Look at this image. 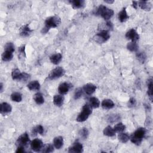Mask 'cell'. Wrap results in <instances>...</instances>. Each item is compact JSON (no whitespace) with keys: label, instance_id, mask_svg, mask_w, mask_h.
I'll return each instance as SVG.
<instances>
[{"label":"cell","instance_id":"cell-1","mask_svg":"<svg viewBox=\"0 0 153 153\" xmlns=\"http://www.w3.org/2000/svg\"><path fill=\"white\" fill-rule=\"evenodd\" d=\"M145 135L146 129L143 127H140L132 135L131 137H130V139L133 144L136 145H140Z\"/></svg>","mask_w":153,"mask_h":153},{"label":"cell","instance_id":"cell-2","mask_svg":"<svg viewBox=\"0 0 153 153\" xmlns=\"http://www.w3.org/2000/svg\"><path fill=\"white\" fill-rule=\"evenodd\" d=\"M96 15L101 16L106 20H108L113 16L114 11L104 5H100L97 9Z\"/></svg>","mask_w":153,"mask_h":153},{"label":"cell","instance_id":"cell-3","mask_svg":"<svg viewBox=\"0 0 153 153\" xmlns=\"http://www.w3.org/2000/svg\"><path fill=\"white\" fill-rule=\"evenodd\" d=\"M91 113H92V107L89 104H86L83 107L82 110L77 116L76 120L78 122H84L87 120Z\"/></svg>","mask_w":153,"mask_h":153},{"label":"cell","instance_id":"cell-4","mask_svg":"<svg viewBox=\"0 0 153 153\" xmlns=\"http://www.w3.org/2000/svg\"><path fill=\"white\" fill-rule=\"evenodd\" d=\"M61 23L60 18L57 16H51L46 19L45 21V27L50 29L51 28H57Z\"/></svg>","mask_w":153,"mask_h":153},{"label":"cell","instance_id":"cell-5","mask_svg":"<svg viewBox=\"0 0 153 153\" xmlns=\"http://www.w3.org/2000/svg\"><path fill=\"white\" fill-rule=\"evenodd\" d=\"M12 77L14 80L26 81L30 78V75L26 73H21L19 69H15L12 71Z\"/></svg>","mask_w":153,"mask_h":153},{"label":"cell","instance_id":"cell-6","mask_svg":"<svg viewBox=\"0 0 153 153\" xmlns=\"http://www.w3.org/2000/svg\"><path fill=\"white\" fill-rule=\"evenodd\" d=\"M110 34L107 30H100V32L93 37V40L98 43L102 44L109 39Z\"/></svg>","mask_w":153,"mask_h":153},{"label":"cell","instance_id":"cell-7","mask_svg":"<svg viewBox=\"0 0 153 153\" xmlns=\"http://www.w3.org/2000/svg\"><path fill=\"white\" fill-rule=\"evenodd\" d=\"M65 73V69L62 67L59 66L55 68L54 69L51 71L48 76V78L50 80H56L64 76Z\"/></svg>","mask_w":153,"mask_h":153},{"label":"cell","instance_id":"cell-8","mask_svg":"<svg viewBox=\"0 0 153 153\" xmlns=\"http://www.w3.org/2000/svg\"><path fill=\"white\" fill-rule=\"evenodd\" d=\"M29 141H30L29 136L26 132H25V133L23 134L22 135H21L18 138L16 144L17 147H25L26 145L28 144Z\"/></svg>","mask_w":153,"mask_h":153},{"label":"cell","instance_id":"cell-9","mask_svg":"<svg viewBox=\"0 0 153 153\" xmlns=\"http://www.w3.org/2000/svg\"><path fill=\"white\" fill-rule=\"evenodd\" d=\"M43 145H44L42 141L40 140L39 139H35L30 143V147H31V149L35 152L41 151Z\"/></svg>","mask_w":153,"mask_h":153},{"label":"cell","instance_id":"cell-10","mask_svg":"<svg viewBox=\"0 0 153 153\" xmlns=\"http://www.w3.org/2000/svg\"><path fill=\"white\" fill-rule=\"evenodd\" d=\"M127 39L131 40L133 42H136L139 39V35L136 30L134 29H131L126 34Z\"/></svg>","mask_w":153,"mask_h":153},{"label":"cell","instance_id":"cell-11","mask_svg":"<svg viewBox=\"0 0 153 153\" xmlns=\"http://www.w3.org/2000/svg\"><path fill=\"white\" fill-rule=\"evenodd\" d=\"M33 30L30 28L29 25L26 24L23 25L19 29V34L22 37H28L31 34Z\"/></svg>","mask_w":153,"mask_h":153},{"label":"cell","instance_id":"cell-12","mask_svg":"<svg viewBox=\"0 0 153 153\" xmlns=\"http://www.w3.org/2000/svg\"><path fill=\"white\" fill-rule=\"evenodd\" d=\"M71 87V84L68 83H61L58 87V91L60 95H65L66 94L70 88Z\"/></svg>","mask_w":153,"mask_h":153},{"label":"cell","instance_id":"cell-13","mask_svg":"<svg viewBox=\"0 0 153 153\" xmlns=\"http://www.w3.org/2000/svg\"><path fill=\"white\" fill-rule=\"evenodd\" d=\"M68 152L81 153L83 152V146L81 143H80V142H75L72 147L69 148Z\"/></svg>","mask_w":153,"mask_h":153},{"label":"cell","instance_id":"cell-14","mask_svg":"<svg viewBox=\"0 0 153 153\" xmlns=\"http://www.w3.org/2000/svg\"><path fill=\"white\" fill-rule=\"evenodd\" d=\"M83 90L88 95H92L96 90V86L92 83H87L83 86Z\"/></svg>","mask_w":153,"mask_h":153},{"label":"cell","instance_id":"cell-15","mask_svg":"<svg viewBox=\"0 0 153 153\" xmlns=\"http://www.w3.org/2000/svg\"><path fill=\"white\" fill-rule=\"evenodd\" d=\"M12 110V108L10 104L7 102H3L0 105V112L1 114L3 115L8 114L10 113H11Z\"/></svg>","mask_w":153,"mask_h":153},{"label":"cell","instance_id":"cell-16","mask_svg":"<svg viewBox=\"0 0 153 153\" xmlns=\"http://www.w3.org/2000/svg\"><path fill=\"white\" fill-rule=\"evenodd\" d=\"M101 106L104 109H110L113 108L115 106L114 102L109 99H104L101 103Z\"/></svg>","mask_w":153,"mask_h":153},{"label":"cell","instance_id":"cell-17","mask_svg":"<svg viewBox=\"0 0 153 153\" xmlns=\"http://www.w3.org/2000/svg\"><path fill=\"white\" fill-rule=\"evenodd\" d=\"M62 59V56L60 53H59L53 54L50 57V62L55 65L59 64L61 62Z\"/></svg>","mask_w":153,"mask_h":153},{"label":"cell","instance_id":"cell-18","mask_svg":"<svg viewBox=\"0 0 153 153\" xmlns=\"http://www.w3.org/2000/svg\"><path fill=\"white\" fill-rule=\"evenodd\" d=\"M138 6L146 12H149L152 8V4L147 1H140L138 2Z\"/></svg>","mask_w":153,"mask_h":153},{"label":"cell","instance_id":"cell-19","mask_svg":"<svg viewBox=\"0 0 153 153\" xmlns=\"http://www.w3.org/2000/svg\"><path fill=\"white\" fill-rule=\"evenodd\" d=\"M64 138L62 136H57L54 138L53 140V145L55 148L59 150L64 145Z\"/></svg>","mask_w":153,"mask_h":153},{"label":"cell","instance_id":"cell-20","mask_svg":"<svg viewBox=\"0 0 153 153\" xmlns=\"http://www.w3.org/2000/svg\"><path fill=\"white\" fill-rule=\"evenodd\" d=\"M64 97L62 95H56L53 97V104L57 107H61L64 104Z\"/></svg>","mask_w":153,"mask_h":153},{"label":"cell","instance_id":"cell-21","mask_svg":"<svg viewBox=\"0 0 153 153\" xmlns=\"http://www.w3.org/2000/svg\"><path fill=\"white\" fill-rule=\"evenodd\" d=\"M27 87L29 89V90H33V91L36 90V91H37V90H39L40 89L41 85L38 81L35 80V81H30V83H29L27 85Z\"/></svg>","mask_w":153,"mask_h":153},{"label":"cell","instance_id":"cell-22","mask_svg":"<svg viewBox=\"0 0 153 153\" xmlns=\"http://www.w3.org/2000/svg\"><path fill=\"white\" fill-rule=\"evenodd\" d=\"M118 20L121 22H125L129 18V16L127 15L126 8H123V10L118 15Z\"/></svg>","mask_w":153,"mask_h":153},{"label":"cell","instance_id":"cell-23","mask_svg":"<svg viewBox=\"0 0 153 153\" xmlns=\"http://www.w3.org/2000/svg\"><path fill=\"white\" fill-rule=\"evenodd\" d=\"M69 3L74 8L76 9L82 8L85 4L84 0H72V1H69Z\"/></svg>","mask_w":153,"mask_h":153},{"label":"cell","instance_id":"cell-24","mask_svg":"<svg viewBox=\"0 0 153 153\" xmlns=\"http://www.w3.org/2000/svg\"><path fill=\"white\" fill-rule=\"evenodd\" d=\"M103 133L105 136H107L108 137H113L116 135V132L114 130V128H113L110 126H108L104 129L103 131Z\"/></svg>","mask_w":153,"mask_h":153},{"label":"cell","instance_id":"cell-25","mask_svg":"<svg viewBox=\"0 0 153 153\" xmlns=\"http://www.w3.org/2000/svg\"><path fill=\"white\" fill-rule=\"evenodd\" d=\"M147 86H148V95L151 100L152 101V95H153V83L152 79H148L147 81Z\"/></svg>","mask_w":153,"mask_h":153},{"label":"cell","instance_id":"cell-26","mask_svg":"<svg viewBox=\"0 0 153 153\" xmlns=\"http://www.w3.org/2000/svg\"><path fill=\"white\" fill-rule=\"evenodd\" d=\"M89 104L92 108H98L100 107V101L96 97H91L89 99Z\"/></svg>","mask_w":153,"mask_h":153},{"label":"cell","instance_id":"cell-27","mask_svg":"<svg viewBox=\"0 0 153 153\" xmlns=\"http://www.w3.org/2000/svg\"><path fill=\"white\" fill-rule=\"evenodd\" d=\"M34 100L38 105H42L44 103V98L41 93H37L34 96Z\"/></svg>","mask_w":153,"mask_h":153},{"label":"cell","instance_id":"cell-28","mask_svg":"<svg viewBox=\"0 0 153 153\" xmlns=\"http://www.w3.org/2000/svg\"><path fill=\"white\" fill-rule=\"evenodd\" d=\"M13 57V53L7 52V51H4L2 55V60L4 62H9V61L12 60Z\"/></svg>","mask_w":153,"mask_h":153},{"label":"cell","instance_id":"cell-29","mask_svg":"<svg viewBox=\"0 0 153 153\" xmlns=\"http://www.w3.org/2000/svg\"><path fill=\"white\" fill-rule=\"evenodd\" d=\"M120 116L119 114H111L107 117V121L109 123H114L120 120Z\"/></svg>","mask_w":153,"mask_h":153},{"label":"cell","instance_id":"cell-30","mask_svg":"<svg viewBox=\"0 0 153 153\" xmlns=\"http://www.w3.org/2000/svg\"><path fill=\"white\" fill-rule=\"evenodd\" d=\"M11 99L15 102H20L22 100V95L19 92H14L11 95Z\"/></svg>","mask_w":153,"mask_h":153},{"label":"cell","instance_id":"cell-31","mask_svg":"<svg viewBox=\"0 0 153 153\" xmlns=\"http://www.w3.org/2000/svg\"><path fill=\"white\" fill-rule=\"evenodd\" d=\"M118 140L122 143H126L130 139V136L126 133H120L118 136Z\"/></svg>","mask_w":153,"mask_h":153},{"label":"cell","instance_id":"cell-32","mask_svg":"<svg viewBox=\"0 0 153 153\" xmlns=\"http://www.w3.org/2000/svg\"><path fill=\"white\" fill-rule=\"evenodd\" d=\"M100 29L101 30H107V31L112 30L113 29V24H112V22L108 21L105 24H103V25H100Z\"/></svg>","mask_w":153,"mask_h":153},{"label":"cell","instance_id":"cell-33","mask_svg":"<svg viewBox=\"0 0 153 153\" xmlns=\"http://www.w3.org/2000/svg\"><path fill=\"white\" fill-rule=\"evenodd\" d=\"M127 48L129 51H130V52H135L138 50V46L136 42H131L127 44Z\"/></svg>","mask_w":153,"mask_h":153},{"label":"cell","instance_id":"cell-34","mask_svg":"<svg viewBox=\"0 0 153 153\" xmlns=\"http://www.w3.org/2000/svg\"><path fill=\"white\" fill-rule=\"evenodd\" d=\"M54 145L51 144H47L46 145H43L42 150L41 151L43 152H52L53 151H54Z\"/></svg>","mask_w":153,"mask_h":153},{"label":"cell","instance_id":"cell-35","mask_svg":"<svg viewBox=\"0 0 153 153\" xmlns=\"http://www.w3.org/2000/svg\"><path fill=\"white\" fill-rule=\"evenodd\" d=\"M44 127L42 125H38L35 126L33 129V134L36 135L39 134L40 135H43L44 134Z\"/></svg>","mask_w":153,"mask_h":153},{"label":"cell","instance_id":"cell-36","mask_svg":"<svg viewBox=\"0 0 153 153\" xmlns=\"http://www.w3.org/2000/svg\"><path fill=\"white\" fill-rule=\"evenodd\" d=\"M4 51H7V52L14 53L15 51V46L14 44L12 42L7 43L4 46Z\"/></svg>","mask_w":153,"mask_h":153},{"label":"cell","instance_id":"cell-37","mask_svg":"<svg viewBox=\"0 0 153 153\" xmlns=\"http://www.w3.org/2000/svg\"><path fill=\"white\" fill-rule=\"evenodd\" d=\"M79 134H80V136L83 139H86L87 138V137L89 136V132L87 128L84 127V128H82L80 130V131L79 132Z\"/></svg>","mask_w":153,"mask_h":153},{"label":"cell","instance_id":"cell-38","mask_svg":"<svg viewBox=\"0 0 153 153\" xmlns=\"http://www.w3.org/2000/svg\"><path fill=\"white\" fill-rule=\"evenodd\" d=\"M136 58L141 63H144L147 59V56L144 52H139L136 54Z\"/></svg>","mask_w":153,"mask_h":153},{"label":"cell","instance_id":"cell-39","mask_svg":"<svg viewBox=\"0 0 153 153\" xmlns=\"http://www.w3.org/2000/svg\"><path fill=\"white\" fill-rule=\"evenodd\" d=\"M114 129L116 131V132H120V133H121V132H123L126 129V126L124 124H123L122 123H120L117 124L114 126Z\"/></svg>","mask_w":153,"mask_h":153},{"label":"cell","instance_id":"cell-40","mask_svg":"<svg viewBox=\"0 0 153 153\" xmlns=\"http://www.w3.org/2000/svg\"><path fill=\"white\" fill-rule=\"evenodd\" d=\"M83 95V89L81 88H78L75 90V93H74V99L75 100L79 99L80 98H81Z\"/></svg>","mask_w":153,"mask_h":153},{"label":"cell","instance_id":"cell-41","mask_svg":"<svg viewBox=\"0 0 153 153\" xmlns=\"http://www.w3.org/2000/svg\"><path fill=\"white\" fill-rule=\"evenodd\" d=\"M136 100L134 98H131L128 102L127 105L129 108H133L136 106Z\"/></svg>","mask_w":153,"mask_h":153},{"label":"cell","instance_id":"cell-42","mask_svg":"<svg viewBox=\"0 0 153 153\" xmlns=\"http://www.w3.org/2000/svg\"><path fill=\"white\" fill-rule=\"evenodd\" d=\"M19 52L20 55L25 56V46L22 45L19 47Z\"/></svg>","mask_w":153,"mask_h":153},{"label":"cell","instance_id":"cell-43","mask_svg":"<svg viewBox=\"0 0 153 153\" xmlns=\"http://www.w3.org/2000/svg\"><path fill=\"white\" fill-rule=\"evenodd\" d=\"M24 148H25L24 147H18L17 150L16 151V152H17V153H24L25 152Z\"/></svg>","mask_w":153,"mask_h":153},{"label":"cell","instance_id":"cell-44","mask_svg":"<svg viewBox=\"0 0 153 153\" xmlns=\"http://www.w3.org/2000/svg\"><path fill=\"white\" fill-rule=\"evenodd\" d=\"M132 6H133V7L135 9H137L138 8V2L137 1H132Z\"/></svg>","mask_w":153,"mask_h":153},{"label":"cell","instance_id":"cell-45","mask_svg":"<svg viewBox=\"0 0 153 153\" xmlns=\"http://www.w3.org/2000/svg\"><path fill=\"white\" fill-rule=\"evenodd\" d=\"M0 87H1V89H0V91H1V92H3V84L2 83L0 84Z\"/></svg>","mask_w":153,"mask_h":153},{"label":"cell","instance_id":"cell-46","mask_svg":"<svg viewBox=\"0 0 153 153\" xmlns=\"http://www.w3.org/2000/svg\"><path fill=\"white\" fill-rule=\"evenodd\" d=\"M105 2L108 4H113L114 3V1H105Z\"/></svg>","mask_w":153,"mask_h":153}]
</instances>
